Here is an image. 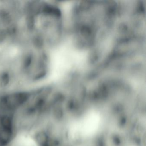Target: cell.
<instances>
[{
  "instance_id": "obj_1",
  "label": "cell",
  "mask_w": 146,
  "mask_h": 146,
  "mask_svg": "<svg viewBox=\"0 0 146 146\" xmlns=\"http://www.w3.org/2000/svg\"><path fill=\"white\" fill-rule=\"evenodd\" d=\"M12 135L11 129H3L0 133V143L5 144L9 141Z\"/></svg>"
},
{
  "instance_id": "obj_2",
  "label": "cell",
  "mask_w": 146,
  "mask_h": 146,
  "mask_svg": "<svg viewBox=\"0 0 146 146\" xmlns=\"http://www.w3.org/2000/svg\"><path fill=\"white\" fill-rule=\"evenodd\" d=\"M35 138L36 142L40 146H44L46 144L48 140L47 136L45 132L42 131L38 132L36 135Z\"/></svg>"
},
{
  "instance_id": "obj_3",
  "label": "cell",
  "mask_w": 146,
  "mask_h": 146,
  "mask_svg": "<svg viewBox=\"0 0 146 146\" xmlns=\"http://www.w3.org/2000/svg\"><path fill=\"white\" fill-rule=\"evenodd\" d=\"M1 125L4 129H11L12 121L11 119L7 116H4L1 119Z\"/></svg>"
},
{
  "instance_id": "obj_4",
  "label": "cell",
  "mask_w": 146,
  "mask_h": 146,
  "mask_svg": "<svg viewBox=\"0 0 146 146\" xmlns=\"http://www.w3.org/2000/svg\"><path fill=\"white\" fill-rule=\"evenodd\" d=\"M33 44L36 48H41L44 45V40L40 36H36L33 39Z\"/></svg>"
},
{
  "instance_id": "obj_5",
  "label": "cell",
  "mask_w": 146,
  "mask_h": 146,
  "mask_svg": "<svg viewBox=\"0 0 146 146\" xmlns=\"http://www.w3.org/2000/svg\"><path fill=\"white\" fill-rule=\"evenodd\" d=\"M26 25L29 30H32L34 28L35 25V19L34 16L29 15L26 19Z\"/></svg>"
},
{
  "instance_id": "obj_6",
  "label": "cell",
  "mask_w": 146,
  "mask_h": 146,
  "mask_svg": "<svg viewBox=\"0 0 146 146\" xmlns=\"http://www.w3.org/2000/svg\"><path fill=\"white\" fill-rule=\"evenodd\" d=\"M10 82V76L9 74L7 72H5L2 74L1 76V85L3 86H6L8 85Z\"/></svg>"
},
{
  "instance_id": "obj_7",
  "label": "cell",
  "mask_w": 146,
  "mask_h": 146,
  "mask_svg": "<svg viewBox=\"0 0 146 146\" xmlns=\"http://www.w3.org/2000/svg\"><path fill=\"white\" fill-rule=\"evenodd\" d=\"M32 60L33 57L31 54H29L26 56L23 61L24 67L25 68H29L32 63Z\"/></svg>"
},
{
  "instance_id": "obj_8",
  "label": "cell",
  "mask_w": 146,
  "mask_h": 146,
  "mask_svg": "<svg viewBox=\"0 0 146 146\" xmlns=\"http://www.w3.org/2000/svg\"><path fill=\"white\" fill-rule=\"evenodd\" d=\"M7 33L5 31H0V44L3 42L5 40Z\"/></svg>"
},
{
  "instance_id": "obj_9",
  "label": "cell",
  "mask_w": 146,
  "mask_h": 146,
  "mask_svg": "<svg viewBox=\"0 0 146 146\" xmlns=\"http://www.w3.org/2000/svg\"><path fill=\"white\" fill-rule=\"evenodd\" d=\"M46 71L44 70L41 72L40 73L36 76L35 78V80H39V79H41L46 76Z\"/></svg>"
},
{
  "instance_id": "obj_10",
  "label": "cell",
  "mask_w": 146,
  "mask_h": 146,
  "mask_svg": "<svg viewBox=\"0 0 146 146\" xmlns=\"http://www.w3.org/2000/svg\"><path fill=\"white\" fill-rule=\"evenodd\" d=\"M15 31H16V29H15L14 27H11L8 30V31L10 34H13L15 32Z\"/></svg>"
}]
</instances>
